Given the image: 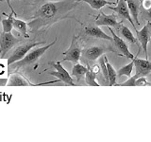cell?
Returning a JSON list of instances; mask_svg holds the SVG:
<instances>
[{
  "mask_svg": "<svg viewBox=\"0 0 151 142\" xmlns=\"http://www.w3.org/2000/svg\"><path fill=\"white\" fill-rule=\"evenodd\" d=\"M49 64L53 66L56 70V71H51V72H49L50 75L58 78V80H61V82H63L64 83L68 85H75L73 78L71 77V75L68 73V71L61 65L60 62H57V63L51 62V63H49Z\"/></svg>",
  "mask_w": 151,
  "mask_h": 142,
  "instance_id": "obj_8",
  "label": "cell"
},
{
  "mask_svg": "<svg viewBox=\"0 0 151 142\" xmlns=\"http://www.w3.org/2000/svg\"><path fill=\"white\" fill-rule=\"evenodd\" d=\"M140 1H141V0H140Z\"/></svg>",
  "mask_w": 151,
  "mask_h": 142,
  "instance_id": "obj_29",
  "label": "cell"
},
{
  "mask_svg": "<svg viewBox=\"0 0 151 142\" xmlns=\"http://www.w3.org/2000/svg\"><path fill=\"white\" fill-rule=\"evenodd\" d=\"M117 5L116 7H109V9H112L113 12H115L118 15H119L120 17H122L123 19H126V20L129 21L132 26H133V28H135L136 30V25L134 24L133 20H132L131 18V15L129 13V8H127V2L125 1V0H117Z\"/></svg>",
  "mask_w": 151,
  "mask_h": 142,
  "instance_id": "obj_11",
  "label": "cell"
},
{
  "mask_svg": "<svg viewBox=\"0 0 151 142\" xmlns=\"http://www.w3.org/2000/svg\"><path fill=\"white\" fill-rule=\"evenodd\" d=\"M120 23H118L117 17L114 13L112 14H105L104 12H100L96 20V26H106V27H113L117 28Z\"/></svg>",
  "mask_w": 151,
  "mask_h": 142,
  "instance_id": "obj_13",
  "label": "cell"
},
{
  "mask_svg": "<svg viewBox=\"0 0 151 142\" xmlns=\"http://www.w3.org/2000/svg\"><path fill=\"white\" fill-rule=\"evenodd\" d=\"M58 80H53V82H47L44 83H32L30 82H28L27 80H26L23 77L21 74L19 73H13L12 75H9L7 85L8 86H38V85H45V84H50V83H55Z\"/></svg>",
  "mask_w": 151,
  "mask_h": 142,
  "instance_id": "obj_9",
  "label": "cell"
},
{
  "mask_svg": "<svg viewBox=\"0 0 151 142\" xmlns=\"http://www.w3.org/2000/svg\"><path fill=\"white\" fill-rule=\"evenodd\" d=\"M136 35H137V40H138L141 47L144 49L145 58L148 59L147 46L151 39V22L148 21L141 30H136Z\"/></svg>",
  "mask_w": 151,
  "mask_h": 142,
  "instance_id": "obj_6",
  "label": "cell"
},
{
  "mask_svg": "<svg viewBox=\"0 0 151 142\" xmlns=\"http://www.w3.org/2000/svg\"><path fill=\"white\" fill-rule=\"evenodd\" d=\"M127 2V8H129V13L131 15L132 20H134L136 22L137 25L136 26H139L140 25V22H139V12H140V6H139V3L137 0H125Z\"/></svg>",
  "mask_w": 151,
  "mask_h": 142,
  "instance_id": "obj_16",
  "label": "cell"
},
{
  "mask_svg": "<svg viewBox=\"0 0 151 142\" xmlns=\"http://www.w3.org/2000/svg\"><path fill=\"white\" fill-rule=\"evenodd\" d=\"M21 40L12 35L11 32H2L0 36V57L4 58L5 55Z\"/></svg>",
  "mask_w": 151,
  "mask_h": 142,
  "instance_id": "obj_5",
  "label": "cell"
},
{
  "mask_svg": "<svg viewBox=\"0 0 151 142\" xmlns=\"http://www.w3.org/2000/svg\"><path fill=\"white\" fill-rule=\"evenodd\" d=\"M135 85H137V86H148L149 82H147V80L145 77H139L136 80Z\"/></svg>",
  "mask_w": 151,
  "mask_h": 142,
  "instance_id": "obj_26",
  "label": "cell"
},
{
  "mask_svg": "<svg viewBox=\"0 0 151 142\" xmlns=\"http://www.w3.org/2000/svg\"><path fill=\"white\" fill-rule=\"evenodd\" d=\"M133 67H134V64L133 61H131L129 64H127L124 66H122L121 68H119V70L116 71L117 73V77H122V76H127V77H130L132 71H133Z\"/></svg>",
  "mask_w": 151,
  "mask_h": 142,
  "instance_id": "obj_21",
  "label": "cell"
},
{
  "mask_svg": "<svg viewBox=\"0 0 151 142\" xmlns=\"http://www.w3.org/2000/svg\"><path fill=\"white\" fill-rule=\"evenodd\" d=\"M139 78V76L135 74L134 76H130V77L129 78V80H127L126 82H124L123 83H119V84H115V85H119V86H136L135 85V82H136V80Z\"/></svg>",
  "mask_w": 151,
  "mask_h": 142,
  "instance_id": "obj_24",
  "label": "cell"
},
{
  "mask_svg": "<svg viewBox=\"0 0 151 142\" xmlns=\"http://www.w3.org/2000/svg\"><path fill=\"white\" fill-rule=\"evenodd\" d=\"M12 14L11 13L8 16L7 19H3L2 20V27H3V31L4 32H11L12 28H13V18Z\"/></svg>",
  "mask_w": 151,
  "mask_h": 142,
  "instance_id": "obj_23",
  "label": "cell"
},
{
  "mask_svg": "<svg viewBox=\"0 0 151 142\" xmlns=\"http://www.w3.org/2000/svg\"><path fill=\"white\" fill-rule=\"evenodd\" d=\"M78 2H85L89 4L91 6L92 9H100L101 8H103L106 5H112L114 4L115 2H109L107 0H78Z\"/></svg>",
  "mask_w": 151,
  "mask_h": 142,
  "instance_id": "obj_19",
  "label": "cell"
},
{
  "mask_svg": "<svg viewBox=\"0 0 151 142\" xmlns=\"http://www.w3.org/2000/svg\"><path fill=\"white\" fill-rule=\"evenodd\" d=\"M78 0H63L59 2H46L38 9L33 20L27 23L30 32L44 30L53 24L68 18V13L77 7Z\"/></svg>",
  "mask_w": 151,
  "mask_h": 142,
  "instance_id": "obj_1",
  "label": "cell"
},
{
  "mask_svg": "<svg viewBox=\"0 0 151 142\" xmlns=\"http://www.w3.org/2000/svg\"><path fill=\"white\" fill-rule=\"evenodd\" d=\"M57 38H55V40L50 43L49 45L45 46H41V47H37V49H32L29 51L27 52L26 54V56L24 57L23 59L19 60L15 63H13L12 64L9 65V69L12 70V69H15V68H19V67H22V66H26V65H29L31 64H34L36 62L39 60L41 57L45 54V52L50 49L52 46L55 45V43L57 42Z\"/></svg>",
  "mask_w": 151,
  "mask_h": 142,
  "instance_id": "obj_2",
  "label": "cell"
},
{
  "mask_svg": "<svg viewBox=\"0 0 151 142\" xmlns=\"http://www.w3.org/2000/svg\"><path fill=\"white\" fill-rule=\"evenodd\" d=\"M117 30H118V31H119L120 35L122 36L123 39L127 41L129 43H130V44H132V45H137V46H139V50H140L141 46L139 44V42L134 37L133 33H132V31L129 30V28H127V26H125V25H122V24L120 23L119 26L117 27Z\"/></svg>",
  "mask_w": 151,
  "mask_h": 142,
  "instance_id": "obj_15",
  "label": "cell"
},
{
  "mask_svg": "<svg viewBox=\"0 0 151 142\" xmlns=\"http://www.w3.org/2000/svg\"><path fill=\"white\" fill-rule=\"evenodd\" d=\"M133 61L134 66L136 67V74L139 77H145L151 72V62H149L147 59H139L135 58L132 60Z\"/></svg>",
  "mask_w": 151,
  "mask_h": 142,
  "instance_id": "obj_12",
  "label": "cell"
},
{
  "mask_svg": "<svg viewBox=\"0 0 151 142\" xmlns=\"http://www.w3.org/2000/svg\"><path fill=\"white\" fill-rule=\"evenodd\" d=\"M84 32H85V34L90 36V37L96 38V39L108 40V41L112 42V37L106 34V33L104 32L98 26H88L84 28Z\"/></svg>",
  "mask_w": 151,
  "mask_h": 142,
  "instance_id": "obj_14",
  "label": "cell"
},
{
  "mask_svg": "<svg viewBox=\"0 0 151 142\" xmlns=\"http://www.w3.org/2000/svg\"><path fill=\"white\" fill-rule=\"evenodd\" d=\"M104 59H105V63H106V66H107V71H108V84L112 86V85L116 84V80H117V73L116 70L112 67V65L109 63V61L107 59L106 56H104Z\"/></svg>",
  "mask_w": 151,
  "mask_h": 142,
  "instance_id": "obj_17",
  "label": "cell"
},
{
  "mask_svg": "<svg viewBox=\"0 0 151 142\" xmlns=\"http://www.w3.org/2000/svg\"><path fill=\"white\" fill-rule=\"evenodd\" d=\"M78 36L74 35L72 38V42H71V45L69 46V49L64 51L63 55H64V59L63 61H70L74 64L78 63V61L80 59V56H81V47H80L78 44Z\"/></svg>",
  "mask_w": 151,
  "mask_h": 142,
  "instance_id": "obj_4",
  "label": "cell"
},
{
  "mask_svg": "<svg viewBox=\"0 0 151 142\" xmlns=\"http://www.w3.org/2000/svg\"><path fill=\"white\" fill-rule=\"evenodd\" d=\"M109 30H110V31L111 32V35H112V42L113 44H114V46L116 47V49L120 51V53L122 55L126 56L127 59L129 60H133L134 59V55L131 53V52L129 51V46L127 45V43L125 42L124 39H122V38L120 36H118L116 33L113 31V30L111 28V27H108Z\"/></svg>",
  "mask_w": 151,
  "mask_h": 142,
  "instance_id": "obj_10",
  "label": "cell"
},
{
  "mask_svg": "<svg viewBox=\"0 0 151 142\" xmlns=\"http://www.w3.org/2000/svg\"><path fill=\"white\" fill-rule=\"evenodd\" d=\"M1 1H3V0H0V2H1Z\"/></svg>",
  "mask_w": 151,
  "mask_h": 142,
  "instance_id": "obj_28",
  "label": "cell"
},
{
  "mask_svg": "<svg viewBox=\"0 0 151 142\" xmlns=\"http://www.w3.org/2000/svg\"><path fill=\"white\" fill-rule=\"evenodd\" d=\"M45 41H41V42H33V41H28L27 43H24V44L18 46L14 51L12 52V54L9 57L8 59V64H12L15 62L19 61L23 59L24 57L26 56V54L27 53L28 51L30 49H32L33 47H35L37 46H40V45H44L45 44Z\"/></svg>",
  "mask_w": 151,
  "mask_h": 142,
  "instance_id": "obj_3",
  "label": "cell"
},
{
  "mask_svg": "<svg viewBox=\"0 0 151 142\" xmlns=\"http://www.w3.org/2000/svg\"><path fill=\"white\" fill-rule=\"evenodd\" d=\"M85 82L88 85L92 86H100L99 83L96 82V74L93 72L92 69H88V71L85 74Z\"/></svg>",
  "mask_w": 151,
  "mask_h": 142,
  "instance_id": "obj_22",
  "label": "cell"
},
{
  "mask_svg": "<svg viewBox=\"0 0 151 142\" xmlns=\"http://www.w3.org/2000/svg\"><path fill=\"white\" fill-rule=\"evenodd\" d=\"M13 28H15L17 31H19L21 34L25 37V38H28V34H27V24L20 20V19H16L13 18Z\"/></svg>",
  "mask_w": 151,
  "mask_h": 142,
  "instance_id": "obj_20",
  "label": "cell"
},
{
  "mask_svg": "<svg viewBox=\"0 0 151 142\" xmlns=\"http://www.w3.org/2000/svg\"><path fill=\"white\" fill-rule=\"evenodd\" d=\"M108 51H111L114 52L111 47L109 46H91L89 49H86L81 51V55L83 56L84 59H86L90 62H93L96 61L98 58L106 53Z\"/></svg>",
  "mask_w": 151,
  "mask_h": 142,
  "instance_id": "obj_7",
  "label": "cell"
},
{
  "mask_svg": "<svg viewBox=\"0 0 151 142\" xmlns=\"http://www.w3.org/2000/svg\"><path fill=\"white\" fill-rule=\"evenodd\" d=\"M87 71H88V68L86 67V66L77 63V64H75L73 66L72 71H71V75H72L73 77L77 78L78 80H81L82 78L85 77V74H86Z\"/></svg>",
  "mask_w": 151,
  "mask_h": 142,
  "instance_id": "obj_18",
  "label": "cell"
},
{
  "mask_svg": "<svg viewBox=\"0 0 151 142\" xmlns=\"http://www.w3.org/2000/svg\"><path fill=\"white\" fill-rule=\"evenodd\" d=\"M99 65H100V69H101L102 73H103V76H104V78H105L106 82L108 83V80H109V79H108V71H107V66H106V63H105V59H104V57L99 60Z\"/></svg>",
  "mask_w": 151,
  "mask_h": 142,
  "instance_id": "obj_25",
  "label": "cell"
},
{
  "mask_svg": "<svg viewBox=\"0 0 151 142\" xmlns=\"http://www.w3.org/2000/svg\"><path fill=\"white\" fill-rule=\"evenodd\" d=\"M6 2H7V4H8V6L9 7V9H12V13L14 14V15H16V13H15V12H14V9H13V8H12V4H11V0H6Z\"/></svg>",
  "mask_w": 151,
  "mask_h": 142,
  "instance_id": "obj_27",
  "label": "cell"
}]
</instances>
